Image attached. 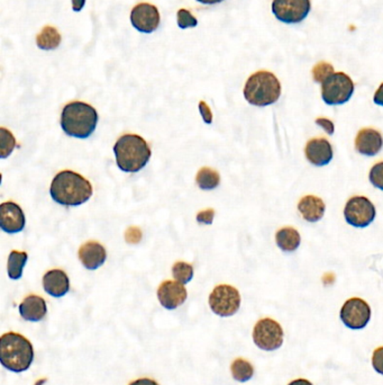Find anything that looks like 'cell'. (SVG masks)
I'll return each instance as SVG.
<instances>
[{
	"label": "cell",
	"mask_w": 383,
	"mask_h": 385,
	"mask_svg": "<svg viewBox=\"0 0 383 385\" xmlns=\"http://www.w3.org/2000/svg\"><path fill=\"white\" fill-rule=\"evenodd\" d=\"M92 191L90 181L72 170L60 172L53 178L50 189L54 202L65 206H79L88 202Z\"/></svg>",
	"instance_id": "cell-1"
},
{
	"label": "cell",
	"mask_w": 383,
	"mask_h": 385,
	"mask_svg": "<svg viewBox=\"0 0 383 385\" xmlns=\"http://www.w3.org/2000/svg\"><path fill=\"white\" fill-rule=\"evenodd\" d=\"M114 154L119 169L125 173H137L150 162L149 143L137 135H124L114 146Z\"/></svg>",
	"instance_id": "cell-2"
},
{
	"label": "cell",
	"mask_w": 383,
	"mask_h": 385,
	"mask_svg": "<svg viewBox=\"0 0 383 385\" xmlns=\"http://www.w3.org/2000/svg\"><path fill=\"white\" fill-rule=\"evenodd\" d=\"M34 348L30 340L16 332H6L0 338V363L6 369L22 373L30 369Z\"/></svg>",
	"instance_id": "cell-3"
},
{
	"label": "cell",
	"mask_w": 383,
	"mask_h": 385,
	"mask_svg": "<svg viewBox=\"0 0 383 385\" xmlns=\"http://www.w3.org/2000/svg\"><path fill=\"white\" fill-rule=\"evenodd\" d=\"M98 113L87 102H69L61 113V127L69 137L87 139L96 130Z\"/></svg>",
	"instance_id": "cell-4"
},
{
	"label": "cell",
	"mask_w": 383,
	"mask_h": 385,
	"mask_svg": "<svg viewBox=\"0 0 383 385\" xmlns=\"http://www.w3.org/2000/svg\"><path fill=\"white\" fill-rule=\"evenodd\" d=\"M281 96V84L274 73L257 71L249 75L244 87V97L251 105L264 107L278 102Z\"/></svg>",
	"instance_id": "cell-5"
},
{
	"label": "cell",
	"mask_w": 383,
	"mask_h": 385,
	"mask_svg": "<svg viewBox=\"0 0 383 385\" xmlns=\"http://www.w3.org/2000/svg\"><path fill=\"white\" fill-rule=\"evenodd\" d=\"M353 80L344 73H334L322 84V98L327 105H343L354 93Z\"/></svg>",
	"instance_id": "cell-6"
},
{
	"label": "cell",
	"mask_w": 383,
	"mask_h": 385,
	"mask_svg": "<svg viewBox=\"0 0 383 385\" xmlns=\"http://www.w3.org/2000/svg\"><path fill=\"white\" fill-rule=\"evenodd\" d=\"M209 307L215 315L222 318L232 317L239 310L241 307V295L234 286H216L209 295Z\"/></svg>",
	"instance_id": "cell-7"
},
{
	"label": "cell",
	"mask_w": 383,
	"mask_h": 385,
	"mask_svg": "<svg viewBox=\"0 0 383 385\" xmlns=\"http://www.w3.org/2000/svg\"><path fill=\"white\" fill-rule=\"evenodd\" d=\"M253 340L260 349L274 352L284 344V330L274 319H261L253 329Z\"/></svg>",
	"instance_id": "cell-8"
},
{
	"label": "cell",
	"mask_w": 383,
	"mask_h": 385,
	"mask_svg": "<svg viewBox=\"0 0 383 385\" xmlns=\"http://www.w3.org/2000/svg\"><path fill=\"white\" fill-rule=\"evenodd\" d=\"M377 216L375 206L370 199L365 196H354L348 199L344 209V216L350 226L367 228L372 223Z\"/></svg>",
	"instance_id": "cell-9"
},
{
	"label": "cell",
	"mask_w": 383,
	"mask_h": 385,
	"mask_svg": "<svg viewBox=\"0 0 383 385\" xmlns=\"http://www.w3.org/2000/svg\"><path fill=\"white\" fill-rule=\"evenodd\" d=\"M311 0H274L272 13L276 19L286 24L303 22L311 13Z\"/></svg>",
	"instance_id": "cell-10"
},
{
	"label": "cell",
	"mask_w": 383,
	"mask_h": 385,
	"mask_svg": "<svg viewBox=\"0 0 383 385\" xmlns=\"http://www.w3.org/2000/svg\"><path fill=\"white\" fill-rule=\"evenodd\" d=\"M340 320L352 330L365 328L371 319V307L365 300L352 297L340 309Z\"/></svg>",
	"instance_id": "cell-11"
},
{
	"label": "cell",
	"mask_w": 383,
	"mask_h": 385,
	"mask_svg": "<svg viewBox=\"0 0 383 385\" xmlns=\"http://www.w3.org/2000/svg\"><path fill=\"white\" fill-rule=\"evenodd\" d=\"M131 22L139 32L153 33L160 25V13L152 4H137L131 9Z\"/></svg>",
	"instance_id": "cell-12"
},
{
	"label": "cell",
	"mask_w": 383,
	"mask_h": 385,
	"mask_svg": "<svg viewBox=\"0 0 383 385\" xmlns=\"http://www.w3.org/2000/svg\"><path fill=\"white\" fill-rule=\"evenodd\" d=\"M26 224L24 212L18 204L4 202L0 205V226L7 233H18Z\"/></svg>",
	"instance_id": "cell-13"
},
{
	"label": "cell",
	"mask_w": 383,
	"mask_h": 385,
	"mask_svg": "<svg viewBox=\"0 0 383 385\" xmlns=\"http://www.w3.org/2000/svg\"><path fill=\"white\" fill-rule=\"evenodd\" d=\"M188 292L183 284L173 280H166L158 286V299L162 307L174 310L185 303Z\"/></svg>",
	"instance_id": "cell-14"
},
{
	"label": "cell",
	"mask_w": 383,
	"mask_h": 385,
	"mask_svg": "<svg viewBox=\"0 0 383 385\" xmlns=\"http://www.w3.org/2000/svg\"><path fill=\"white\" fill-rule=\"evenodd\" d=\"M306 158L313 166L323 167L333 159V148L326 139H313L308 141L305 149Z\"/></svg>",
	"instance_id": "cell-15"
},
{
	"label": "cell",
	"mask_w": 383,
	"mask_h": 385,
	"mask_svg": "<svg viewBox=\"0 0 383 385\" xmlns=\"http://www.w3.org/2000/svg\"><path fill=\"white\" fill-rule=\"evenodd\" d=\"M383 147V137L374 129H362L355 139V149L363 156L373 157L380 152Z\"/></svg>",
	"instance_id": "cell-16"
},
{
	"label": "cell",
	"mask_w": 383,
	"mask_h": 385,
	"mask_svg": "<svg viewBox=\"0 0 383 385\" xmlns=\"http://www.w3.org/2000/svg\"><path fill=\"white\" fill-rule=\"evenodd\" d=\"M78 256L87 270H95L104 264V261L107 259V253L102 243L88 241L81 246Z\"/></svg>",
	"instance_id": "cell-17"
},
{
	"label": "cell",
	"mask_w": 383,
	"mask_h": 385,
	"mask_svg": "<svg viewBox=\"0 0 383 385\" xmlns=\"http://www.w3.org/2000/svg\"><path fill=\"white\" fill-rule=\"evenodd\" d=\"M44 291L53 297H65L70 290V280L65 272L52 270L43 276Z\"/></svg>",
	"instance_id": "cell-18"
},
{
	"label": "cell",
	"mask_w": 383,
	"mask_h": 385,
	"mask_svg": "<svg viewBox=\"0 0 383 385\" xmlns=\"http://www.w3.org/2000/svg\"><path fill=\"white\" fill-rule=\"evenodd\" d=\"M48 313V307L43 297L38 295H28L19 305V315L24 320L38 322L43 320Z\"/></svg>",
	"instance_id": "cell-19"
},
{
	"label": "cell",
	"mask_w": 383,
	"mask_h": 385,
	"mask_svg": "<svg viewBox=\"0 0 383 385\" xmlns=\"http://www.w3.org/2000/svg\"><path fill=\"white\" fill-rule=\"evenodd\" d=\"M324 201L320 197L313 196V195H307L298 203V210L301 212V216L306 221L318 222L322 220L325 214Z\"/></svg>",
	"instance_id": "cell-20"
},
{
	"label": "cell",
	"mask_w": 383,
	"mask_h": 385,
	"mask_svg": "<svg viewBox=\"0 0 383 385\" xmlns=\"http://www.w3.org/2000/svg\"><path fill=\"white\" fill-rule=\"evenodd\" d=\"M276 243L279 248L286 253H292L299 248L301 243V233L291 226H286L276 233Z\"/></svg>",
	"instance_id": "cell-21"
},
{
	"label": "cell",
	"mask_w": 383,
	"mask_h": 385,
	"mask_svg": "<svg viewBox=\"0 0 383 385\" xmlns=\"http://www.w3.org/2000/svg\"><path fill=\"white\" fill-rule=\"evenodd\" d=\"M61 36L55 27L45 26L36 36V44L41 50H54L59 48Z\"/></svg>",
	"instance_id": "cell-22"
},
{
	"label": "cell",
	"mask_w": 383,
	"mask_h": 385,
	"mask_svg": "<svg viewBox=\"0 0 383 385\" xmlns=\"http://www.w3.org/2000/svg\"><path fill=\"white\" fill-rule=\"evenodd\" d=\"M27 259H28V255L25 251L13 250L9 253V265H7L9 278L17 280L22 278L23 270L26 265Z\"/></svg>",
	"instance_id": "cell-23"
},
{
	"label": "cell",
	"mask_w": 383,
	"mask_h": 385,
	"mask_svg": "<svg viewBox=\"0 0 383 385\" xmlns=\"http://www.w3.org/2000/svg\"><path fill=\"white\" fill-rule=\"evenodd\" d=\"M196 183L203 191H212L220 186V174L212 168H201L197 173Z\"/></svg>",
	"instance_id": "cell-24"
},
{
	"label": "cell",
	"mask_w": 383,
	"mask_h": 385,
	"mask_svg": "<svg viewBox=\"0 0 383 385\" xmlns=\"http://www.w3.org/2000/svg\"><path fill=\"white\" fill-rule=\"evenodd\" d=\"M231 372L234 380L241 383L247 382L254 375V367L247 359H237L232 363Z\"/></svg>",
	"instance_id": "cell-25"
},
{
	"label": "cell",
	"mask_w": 383,
	"mask_h": 385,
	"mask_svg": "<svg viewBox=\"0 0 383 385\" xmlns=\"http://www.w3.org/2000/svg\"><path fill=\"white\" fill-rule=\"evenodd\" d=\"M172 275L174 280L185 285L193 280V267L185 261H177L172 267Z\"/></svg>",
	"instance_id": "cell-26"
},
{
	"label": "cell",
	"mask_w": 383,
	"mask_h": 385,
	"mask_svg": "<svg viewBox=\"0 0 383 385\" xmlns=\"http://www.w3.org/2000/svg\"><path fill=\"white\" fill-rule=\"evenodd\" d=\"M1 132V141H0V146H1V158H7L9 154H11L14 149L16 147V140L14 137L13 133L5 127L0 129Z\"/></svg>",
	"instance_id": "cell-27"
},
{
	"label": "cell",
	"mask_w": 383,
	"mask_h": 385,
	"mask_svg": "<svg viewBox=\"0 0 383 385\" xmlns=\"http://www.w3.org/2000/svg\"><path fill=\"white\" fill-rule=\"evenodd\" d=\"M334 73V68L330 63H319L313 69V78L316 83L323 84L330 75Z\"/></svg>",
	"instance_id": "cell-28"
},
{
	"label": "cell",
	"mask_w": 383,
	"mask_h": 385,
	"mask_svg": "<svg viewBox=\"0 0 383 385\" xmlns=\"http://www.w3.org/2000/svg\"><path fill=\"white\" fill-rule=\"evenodd\" d=\"M177 22L180 28H188V27H196L198 25V21L193 16L191 11L187 9H179L177 13Z\"/></svg>",
	"instance_id": "cell-29"
},
{
	"label": "cell",
	"mask_w": 383,
	"mask_h": 385,
	"mask_svg": "<svg viewBox=\"0 0 383 385\" xmlns=\"http://www.w3.org/2000/svg\"><path fill=\"white\" fill-rule=\"evenodd\" d=\"M369 178H370V181L373 186L383 191V162H378V164H374L371 168Z\"/></svg>",
	"instance_id": "cell-30"
},
{
	"label": "cell",
	"mask_w": 383,
	"mask_h": 385,
	"mask_svg": "<svg viewBox=\"0 0 383 385\" xmlns=\"http://www.w3.org/2000/svg\"><path fill=\"white\" fill-rule=\"evenodd\" d=\"M372 366L375 372L383 375V347L377 348L372 355Z\"/></svg>",
	"instance_id": "cell-31"
},
{
	"label": "cell",
	"mask_w": 383,
	"mask_h": 385,
	"mask_svg": "<svg viewBox=\"0 0 383 385\" xmlns=\"http://www.w3.org/2000/svg\"><path fill=\"white\" fill-rule=\"evenodd\" d=\"M215 211L212 209L201 211L197 214V221L201 224H212L214 222Z\"/></svg>",
	"instance_id": "cell-32"
},
{
	"label": "cell",
	"mask_w": 383,
	"mask_h": 385,
	"mask_svg": "<svg viewBox=\"0 0 383 385\" xmlns=\"http://www.w3.org/2000/svg\"><path fill=\"white\" fill-rule=\"evenodd\" d=\"M199 111H200L201 116L204 119L205 123L207 125H212V113L210 112V108L207 105L204 100H201L199 102Z\"/></svg>",
	"instance_id": "cell-33"
},
{
	"label": "cell",
	"mask_w": 383,
	"mask_h": 385,
	"mask_svg": "<svg viewBox=\"0 0 383 385\" xmlns=\"http://www.w3.org/2000/svg\"><path fill=\"white\" fill-rule=\"evenodd\" d=\"M316 125H319L320 127H323L327 135H334V125H333L332 121H330V120L317 119Z\"/></svg>",
	"instance_id": "cell-34"
},
{
	"label": "cell",
	"mask_w": 383,
	"mask_h": 385,
	"mask_svg": "<svg viewBox=\"0 0 383 385\" xmlns=\"http://www.w3.org/2000/svg\"><path fill=\"white\" fill-rule=\"evenodd\" d=\"M373 102H374L377 105L383 106V83L379 86L378 90L375 92Z\"/></svg>",
	"instance_id": "cell-35"
},
{
	"label": "cell",
	"mask_w": 383,
	"mask_h": 385,
	"mask_svg": "<svg viewBox=\"0 0 383 385\" xmlns=\"http://www.w3.org/2000/svg\"><path fill=\"white\" fill-rule=\"evenodd\" d=\"M129 385H158L156 381L151 380V379H139V380L134 381Z\"/></svg>",
	"instance_id": "cell-36"
},
{
	"label": "cell",
	"mask_w": 383,
	"mask_h": 385,
	"mask_svg": "<svg viewBox=\"0 0 383 385\" xmlns=\"http://www.w3.org/2000/svg\"><path fill=\"white\" fill-rule=\"evenodd\" d=\"M86 0H72V9L75 11H80L85 7Z\"/></svg>",
	"instance_id": "cell-37"
},
{
	"label": "cell",
	"mask_w": 383,
	"mask_h": 385,
	"mask_svg": "<svg viewBox=\"0 0 383 385\" xmlns=\"http://www.w3.org/2000/svg\"><path fill=\"white\" fill-rule=\"evenodd\" d=\"M288 385H313V383L309 382L308 380H305V379H298V380L292 381Z\"/></svg>",
	"instance_id": "cell-38"
},
{
	"label": "cell",
	"mask_w": 383,
	"mask_h": 385,
	"mask_svg": "<svg viewBox=\"0 0 383 385\" xmlns=\"http://www.w3.org/2000/svg\"><path fill=\"white\" fill-rule=\"evenodd\" d=\"M199 3L205 4V5H215V4H220L224 0H197Z\"/></svg>",
	"instance_id": "cell-39"
}]
</instances>
